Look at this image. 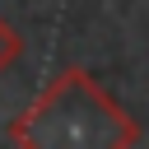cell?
Segmentation results:
<instances>
[{"label": "cell", "instance_id": "cell-1", "mask_svg": "<svg viewBox=\"0 0 149 149\" xmlns=\"http://www.w3.org/2000/svg\"><path fill=\"white\" fill-rule=\"evenodd\" d=\"M9 140L23 149H126L140 144V126L88 70L70 65L14 116Z\"/></svg>", "mask_w": 149, "mask_h": 149}, {"label": "cell", "instance_id": "cell-2", "mask_svg": "<svg viewBox=\"0 0 149 149\" xmlns=\"http://www.w3.org/2000/svg\"><path fill=\"white\" fill-rule=\"evenodd\" d=\"M19 56H23V37H19V28L0 19V74H5V70H9Z\"/></svg>", "mask_w": 149, "mask_h": 149}]
</instances>
